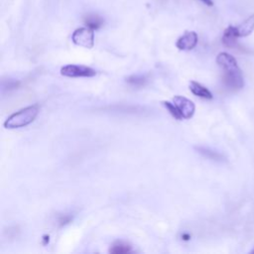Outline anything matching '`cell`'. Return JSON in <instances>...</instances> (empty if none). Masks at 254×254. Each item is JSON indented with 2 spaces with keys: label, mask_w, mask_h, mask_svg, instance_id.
Segmentation results:
<instances>
[{
  "label": "cell",
  "mask_w": 254,
  "mask_h": 254,
  "mask_svg": "<svg viewBox=\"0 0 254 254\" xmlns=\"http://www.w3.org/2000/svg\"><path fill=\"white\" fill-rule=\"evenodd\" d=\"M183 238H185L184 239H186V240H188V239H190V236H189V234H184V236H183Z\"/></svg>",
  "instance_id": "17"
},
{
  "label": "cell",
  "mask_w": 254,
  "mask_h": 254,
  "mask_svg": "<svg viewBox=\"0 0 254 254\" xmlns=\"http://www.w3.org/2000/svg\"><path fill=\"white\" fill-rule=\"evenodd\" d=\"M61 74L69 77H91L96 75V72L86 66L69 65L61 69Z\"/></svg>",
  "instance_id": "4"
},
{
  "label": "cell",
  "mask_w": 254,
  "mask_h": 254,
  "mask_svg": "<svg viewBox=\"0 0 254 254\" xmlns=\"http://www.w3.org/2000/svg\"><path fill=\"white\" fill-rule=\"evenodd\" d=\"M237 31L239 38L249 36L254 31V14L250 15L239 26H238Z\"/></svg>",
  "instance_id": "8"
},
{
  "label": "cell",
  "mask_w": 254,
  "mask_h": 254,
  "mask_svg": "<svg viewBox=\"0 0 254 254\" xmlns=\"http://www.w3.org/2000/svg\"><path fill=\"white\" fill-rule=\"evenodd\" d=\"M131 251H132L131 246L122 241L115 242L109 249V252L112 254H124V253H129Z\"/></svg>",
  "instance_id": "11"
},
{
  "label": "cell",
  "mask_w": 254,
  "mask_h": 254,
  "mask_svg": "<svg viewBox=\"0 0 254 254\" xmlns=\"http://www.w3.org/2000/svg\"><path fill=\"white\" fill-rule=\"evenodd\" d=\"M85 23L87 27L92 30H97L104 25V19L96 14H90L85 18Z\"/></svg>",
  "instance_id": "10"
},
{
  "label": "cell",
  "mask_w": 254,
  "mask_h": 254,
  "mask_svg": "<svg viewBox=\"0 0 254 254\" xmlns=\"http://www.w3.org/2000/svg\"><path fill=\"white\" fill-rule=\"evenodd\" d=\"M38 113L39 106L37 105L25 107L9 116L4 122V127L8 129H14L27 126L36 120Z\"/></svg>",
  "instance_id": "2"
},
{
  "label": "cell",
  "mask_w": 254,
  "mask_h": 254,
  "mask_svg": "<svg viewBox=\"0 0 254 254\" xmlns=\"http://www.w3.org/2000/svg\"><path fill=\"white\" fill-rule=\"evenodd\" d=\"M252 253H254V250H253V251H252Z\"/></svg>",
  "instance_id": "19"
},
{
  "label": "cell",
  "mask_w": 254,
  "mask_h": 254,
  "mask_svg": "<svg viewBox=\"0 0 254 254\" xmlns=\"http://www.w3.org/2000/svg\"><path fill=\"white\" fill-rule=\"evenodd\" d=\"M198 41L199 38L197 33L189 31L178 39L177 42H176V46L181 51H190L197 46Z\"/></svg>",
  "instance_id": "6"
},
{
  "label": "cell",
  "mask_w": 254,
  "mask_h": 254,
  "mask_svg": "<svg viewBox=\"0 0 254 254\" xmlns=\"http://www.w3.org/2000/svg\"><path fill=\"white\" fill-rule=\"evenodd\" d=\"M239 38V37L237 31V27L229 26L224 32L223 43L227 48H230V49L237 48L239 46V42H238Z\"/></svg>",
  "instance_id": "7"
},
{
  "label": "cell",
  "mask_w": 254,
  "mask_h": 254,
  "mask_svg": "<svg viewBox=\"0 0 254 254\" xmlns=\"http://www.w3.org/2000/svg\"><path fill=\"white\" fill-rule=\"evenodd\" d=\"M201 1H202L203 3H205L206 5H208V6H212V5H213L212 0H201Z\"/></svg>",
  "instance_id": "16"
},
{
  "label": "cell",
  "mask_w": 254,
  "mask_h": 254,
  "mask_svg": "<svg viewBox=\"0 0 254 254\" xmlns=\"http://www.w3.org/2000/svg\"><path fill=\"white\" fill-rule=\"evenodd\" d=\"M217 64L223 70V82L227 90L237 91L243 88V75L236 58L228 53L223 52L217 57Z\"/></svg>",
  "instance_id": "1"
},
{
  "label": "cell",
  "mask_w": 254,
  "mask_h": 254,
  "mask_svg": "<svg viewBox=\"0 0 254 254\" xmlns=\"http://www.w3.org/2000/svg\"><path fill=\"white\" fill-rule=\"evenodd\" d=\"M94 30L89 27L77 28L72 35L73 42L84 48L91 49L94 45Z\"/></svg>",
  "instance_id": "3"
},
{
  "label": "cell",
  "mask_w": 254,
  "mask_h": 254,
  "mask_svg": "<svg viewBox=\"0 0 254 254\" xmlns=\"http://www.w3.org/2000/svg\"><path fill=\"white\" fill-rule=\"evenodd\" d=\"M147 79L145 75H133L128 77H126V83L133 87H142L146 84Z\"/></svg>",
  "instance_id": "13"
},
{
  "label": "cell",
  "mask_w": 254,
  "mask_h": 254,
  "mask_svg": "<svg viewBox=\"0 0 254 254\" xmlns=\"http://www.w3.org/2000/svg\"><path fill=\"white\" fill-rule=\"evenodd\" d=\"M162 104H163V105L166 107V109L171 113V115H172L173 117H175L176 120H183V116L181 115V113H180V111L178 110L177 106H176V105H174V103L172 104V103H169V102H163Z\"/></svg>",
  "instance_id": "14"
},
{
  "label": "cell",
  "mask_w": 254,
  "mask_h": 254,
  "mask_svg": "<svg viewBox=\"0 0 254 254\" xmlns=\"http://www.w3.org/2000/svg\"><path fill=\"white\" fill-rule=\"evenodd\" d=\"M190 90L191 91L199 97H202V99L205 100H211L212 99V93L204 86L197 82H191L190 83Z\"/></svg>",
  "instance_id": "9"
},
{
  "label": "cell",
  "mask_w": 254,
  "mask_h": 254,
  "mask_svg": "<svg viewBox=\"0 0 254 254\" xmlns=\"http://www.w3.org/2000/svg\"><path fill=\"white\" fill-rule=\"evenodd\" d=\"M198 152L200 154H202L203 156H205V157L209 158V159H211V160H216V161H221L224 159L223 156L218 153L217 151H213V150H210L209 148H206V147H198L197 148Z\"/></svg>",
  "instance_id": "12"
},
{
  "label": "cell",
  "mask_w": 254,
  "mask_h": 254,
  "mask_svg": "<svg viewBox=\"0 0 254 254\" xmlns=\"http://www.w3.org/2000/svg\"><path fill=\"white\" fill-rule=\"evenodd\" d=\"M44 239H45V244L47 243V242H49V237H44Z\"/></svg>",
  "instance_id": "18"
},
{
  "label": "cell",
  "mask_w": 254,
  "mask_h": 254,
  "mask_svg": "<svg viewBox=\"0 0 254 254\" xmlns=\"http://www.w3.org/2000/svg\"><path fill=\"white\" fill-rule=\"evenodd\" d=\"M173 103L176 106H177L178 110L180 111L181 115L183 116V119L190 120L191 117H193L196 107H194V105L192 101L186 99V97H184V96L177 95L173 99Z\"/></svg>",
  "instance_id": "5"
},
{
  "label": "cell",
  "mask_w": 254,
  "mask_h": 254,
  "mask_svg": "<svg viewBox=\"0 0 254 254\" xmlns=\"http://www.w3.org/2000/svg\"><path fill=\"white\" fill-rule=\"evenodd\" d=\"M72 220H73V218L70 216V214H64V216L59 218V221H58L59 222V225L64 226V225L70 224L72 222Z\"/></svg>",
  "instance_id": "15"
}]
</instances>
